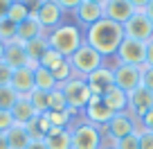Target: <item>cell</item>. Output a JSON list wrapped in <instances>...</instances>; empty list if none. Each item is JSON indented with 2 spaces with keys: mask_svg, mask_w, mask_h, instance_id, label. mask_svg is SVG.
<instances>
[{
  "mask_svg": "<svg viewBox=\"0 0 153 149\" xmlns=\"http://www.w3.org/2000/svg\"><path fill=\"white\" fill-rule=\"evenodd\" d=\"M142 86L153 91V68H149V66L142 68Z\"/></svg>",
  "mask_w": 153,
  "mask_h": 149,
  "instance_id": "obj_38",
  "label": "cell"
},
{
  "mask_svg": "<svg viewBox=\"0 0 153 149\" xmlns=\"http://www.w3.org/2000/svg\"><path fill=\"white\" fill-rule=\"evenodd\" d=\"M18 93L7 84V86H0V111H11L14 104L18 102Z\"/></svg>",
  "mask_w": 153,
  "mask_h": 149,
  "instance_id": "obj_29",
  "label": "cell"
},
{
  "mask_svg": "<svg viewBox=\"0 0 153 149\" xmlns=\"http://www.w3.org/2000/svg\"><path fill=\"white\" fill-rule=\"evenodd\" d=\"M43 34H48V32L38 25L36 14H34V9H32V11H29V18L18 25V41H20V43H27V41H32V39L43 36Z\"/></svg>",
  "mask_w": 153,
  "mask_h": 149,
  "instance_id": "obj_20",
  "label": "cell"
},
{
  "mask_svg": "<svg viewBox=\"0 0 153 149\" xmlns=\"http://www.w3.org/2000/svg\"><path fill=\"white\" fill-rule=\"evenodd\" d=\"M115 149H140V138H137V131L122 140H115Z\"/></svg>",
  "mask_w": 153,
  "mask_h": 149,
  "instance_id": "obj_33",
  "label": "cell"
},
{
  "mask_svg": "<svg viewBox=\"0 0 153 149\" xmlns=\"http://www.w3.org/2000/svg\"><path fill=\"white\" fill-rule=\"evenodd\" d=\"M86 2H95V5H101V7L106 5V0H86Z\"/></svg>",
  "mask_w": 153,
  "mask_h": 149,
  "instance_id": "obj_47",
  "label": "cell"
},
{
  "mask_svg": "<svg viewBox=\"0 0 153 149\" xmlns=\"http://www.w3.org/2000/svg\"><path fill=\"white\" fill-rule=\"evenodd\" d=\"M72 14H74L76 25H79V27H86V29H88L90 25L99 23V20L104 18V7H101V5H95V2H86V0H83V2L76 7Z\"/></svg>",
  "mask_w": 153,
  "mask_h": 149,
  "instance_id": "obj_15",
  "label": "cell"
},
{
  "mask_svg": "<svg viewBox=\"0 0 153 149\" xmlns=\"http://www.w3.org/2000/svg\"><path fill=\"white\" fill-rule=\"evenodd\" d=\"M14 127V118H11L9 111H0V133H7V131Z\"/></svg>",
  "mask_w": 153,
  "mask_h": 149,
  "instance_id": "obj_35",
  "label": "cell"
},
{
  "mask_svg": "<svg viewBox=\"0 0 153 149\" xmlns=\"http://www.w3.org/2000/svg\"><path fill=\"white\" fill-rule=\"evenodd\" d=\"M59 84H56V79H54V75H52V70H48V68H43V66H38V68H34V88H38V91H54Z\"/></svg>",
  "mask_w": 153,
  "mask_h": 149,
  "instance_id": "obj_24",
  "label": "cell"
},
{
  "mask_svg": "<svg viewBox=\"0 0 153 149\" xmlns=\"http://www.w3.org/2000/svg\"><path fill=\"white\" fill-rule=\"evenodd\" d=\"M34 14H36L38 25L50 34L52 29H56L59 25H63V16H65V11H63L54 0H36Z\"/></svg>",
  "mask_w": 153,
  "mask_h": 149,
  "instance_id": "obj_6",
  "label": "cell"
},
{
  "mask_svg": "<svg viewBox=\"0 0 153 149\" xmlns=\"http://www.w3.org/2000/svg\"><path fill=\"white\" fill-rule=\"evenodd\" d=\"M70 136L72 149H101V142H104V131L90 124L88 120H81L74 127H70Z\"/></svg>",
  "mask_w": 153,
  "mask_h": 149,
  "instance_id": "obj_5",
  "label": "cell"
},
{
  "mask_svg": "<svg viewBox=\"0 0 153 149\" xmlns=\"http://www.w3.org/2000/svg\"><path fill=\"white\" fill-rule=\"evenodd\" d=\"M0 41L2 43H14V41H18V25L11 23L9 18L0 20Z\"/></svg>",
  "mask_w": 153,
  "mask_h": 149,
  "instance_id": "obj_28",
  "label": "cell"
},
{
  "mask_svg": "<svg viewBox=\"0 0 153 149\" xmlns=\"http://www.w3.org/2000/svg\"><path fill=\"white\" fill-rule=\"evenodd\" d=\"M25 50H27V57H29V63L27 66L32 68H38V61H41V57H43L45 52L50 50V41H48V34H43V36H38V39H32L25 43Z\"/></svg>",
  "mask_w": 153,
  "mask_h": 149,
  "instance_id": "obj_18",
  "label": "cell"
},
{
  "mask_svg": "<svg viewBox=\"0 0 153 149\" xmlns=\"http://www.w3.org/2000/svg\"><path fill=\"white\" fill-rule=\"evenodd\" d=\"M9 86L14 88L18 95H29V93L34 91V70L29 66L25 68H16L14 72H11V82Z\"/></svg>",
  "mask_w": 153,
  "mask_h": 149,
  "instance_id": "obj_16",
  "label": "cell"
},
{
  "mask_svg": "<svg viewBox=\"0 0 153 149\" xmlns=\"http://www.w3.org/2000/svg\"><path fill=\"white\" fill-rule=\"evenodd\" d=\"M2 61H5L11 70H16V68H25V66L29 63V57H27V50H25V43H20V41L7 43V45H5V57H2Z\"/></svg>",
  "mask_w": 153,
  "mask_h": 149,
  "instance_id": "obj_17",
  "label": "cell"
},
{
  "mask_svg": "<svg viewBox=\"0 0 153 149\" xmlns=\"http://www.w3.org/2000/svg\"><path fill=\"white\" fill-rule=\"evenodd\" d=\"M27 100L32 102L36 115H45V113H50V93L48 91H38V88H34V91L27 95Z\"/></svg>",
  "mask_w": 153,
  "mask_h": 149,
  "instance_id": "obj_26",
  "label": "cell"
},
{
  "mask_svg": "<svg viewBox=\"0 0 153 149\" xmlns=\"http://www.w3.org/2000/svg\"><path fill=\"white\" fill-rule=\"evenodd\" d=\"M65 61V57H61V54L56 52V50H52L50 48L48 52L41 57V61H38V66H43V68H48V70H54V68L59 66V63H63Z\"/></svg>",
  "mask_w": 153,
  "mask_h": 149,
  "instance_id": "obj_31",
  "label": "cell"
},
{
  "mask_svg": "<svg viewBox=\"0 0 153 149\" xmlns=\"http://www.w3.org/2000/svg\"><path fill=\"white\" fill-rule=\"evenodd\" d=\"M68 63H70V68H72V72H74V77H81V79H86L90 72H95L97 68H101L106 63V59L101 57L99 52H97L95 48H90V45L83 41L81 43V48L76 50L72 57H68Z\"/></svg>",
  "mask_w": 153,
  "mask_h": 149,
  "instance_id": "obj_3",
  "label": "cell"
},
{
  "mask_svg": "<svg viewBox=\"0 0 153 149\" xmlns=\"http://www.w3.org/2000/svg\"><path fill=\"white\" fill-rule=\"evenodd\" d=\"M137 129H140V122L131 115L128 111H124V113H115L113 120L101 131H104L106 138H110V140H122V138H126V136L135 133Z\"/></svg>",
  "mask_w": 153,
  "mask_h": 149,
  "instance_id": "obj_8",
  "label": "cell"
},
{
  "mask_svg": "<svg viewBox=\"0 0 153 149\" xmlns=\"http://www.w3.org/2000/svg\"><path fill=\"white\" fill-rule=\"evenodd\" d=\"M9 113H11V118H14V124H20V127H25L27 122H32V118L36 115V111H34L32 102L27 100V95H20L18 102L14 104V109H11Z\"/></svg>",
  "mask_w": 153,
  "mask_h": 149,
  "instance_id": "obj_19",
  "label": "cell"
},
{
  "mask_svg": "<svg viewBox=\"0 0 153 149\" xmlns=\"http://www.w3.org/2000/svg\"><path fill=\"white\" fill-rule=\"evenodd\" d=\"M29 2L27 0H14L11 2V7H9V11H7V18L11 20V23H16V25H20V23H25V20L29 18Z\"/></svg>",
  "mask_w": 153,
  "mask_h": 149,
  "instance_id": "obj_27",
  "label": "cell"
},
{
  "mask_svg": "<svg viewBox=\"0 0 153 149\" xmlns=\"http://www.w3.org/2000/svg\"><path fill=\"white\" fill-rule=\"evenodd\" d=\"M144 14H146V18L151 20V25H153V0L146 5V9H144Z\"/></svg>",
  "mask_w": 153,
  "mask_h": 149,
  "instance_id": "obj_44",
  "label": "cell"
},
{
  "mask_svg": "<svg viewBox=\"0 0 153 149\" xmlns=\"http://www.w3.org/2000/svg\"><path fill=\"white\" fill-rule=\"evenodd\" d=\"M59 88H61L63 97H65V102H68L70 113H74V111H83L88 106V102H90V97H92L86 79H81V77H70L68 82L59 84Z\"/></svg>",
  "mask_w": 153,
  "mask_h": 149,
  "instance_id": "obj_4",
  "label": "cell"
},
{
  "mask_svg": "<svg viewBox=\"0 0 153 149\" xmlns=\"http://www.w3.org/2000/svg\"><path fill=\"white\" fill-rule=\"evenodd\" d=\"M0 149H9V142H7V136L0 133Z\"/></svg>",
  "mask_w": 153,
  "mask_h": 149,
  "instance_id": "obj_45",
  "label": "cell"
},
{
  "mask_svg": "<svg viewBox=\"0 0 153 149\" xmlns=\"http://www.w3.org/2000/svg\"><path fill=\"white\" fill-rule=\"evenodd\" d=\"M48 41H50V48L56 50L61 57L68 59L81 48L83 32H81V27L74 25V23H63V25H59L56 29H52V32L48 34Z\"/></svg>",
  "mask_w": 153,
  "mask_h": 149,
  "instance_id": "obj_2",
  "label": "cell"
},
{
  "mask_svg": "<svg viewBox=\"0 0 153 149\" xmlns=\"http://www.w3.org/2000/svg\"><path fill=\"white\" fill-rule=\"evenodd\" d=\"M104 102L115 111V113H124V111L128 109V93H124L122 88L113 86V88H108V91H106Z\"/></svg>",
  "mask_w": 153,
  "mask_h": 149,
  "instance_id": "obj_23",
  "label": "cell"
},
{
  "mask_svg": "<svg viewBox=\"0 0 153 149\" xmlns=\"http://www.w3.org/2000/svg\"><path fill=\"white\" fill-rule=\"evenodd\" d=\"M11 72L14 70H11L5 61H0V86H7V84L11 82Z\"/></svg>",
  "mask_w": 153,
  "mask_h": 149,
  "instance_id": "obj_36",
  "label": "cell"
},
{
  "mask_svg": "<svg viewBox=\"0 0 153 149\" xmlns=\"http://www.w3.org/2000/svg\"><path fill=\"white\" fill-rule=\"evenodd\" d=\"M52 75H54V79H56V84H63V82H68L70 77H74V72H72V68H70V63H68V59L54 68Z\"/></svg>",
  "mask_w": 153,
  "mask_h": 149,
  "instance_id": "obj_32",
  "label": "cell"
},
{
  "mask_svg": "<svg viewBox=\"0 0 153 149\" xmlns=\"http://www.w3.org/2000/svg\"><path fill=\"white\" fill-rule=\"evenodd\" d=\"M140 127H142V129H146V131H151L153 133V109L149 111L146 115L142 118V120H140Z\"/></svg>",
  "mask_w": 153,
  "mask_h": 149,
  "instance_id": "obj_39",
  "label": "cell"
},
{
  "mask_svg": "<svg viewBox=\"0 0 153 149\" xmlns=\"http://www.w3.org/2000/svg\"><path fill=\"white\" fill-rule=\"evenodd\" d=\"M5 136H7V142H9V149H27V145L32 142L25 127H20V124H14Z\"/></svg>",
  "mask_w": 153,
  "mask_h": 149,
  "instance_id": "obj_25",
  "label": "cell"
},
{
  "mask_svg": "<svg viewBox=\"0 0 153 149\" xmlns=\"http://www.w3.org/2000/svg\"><path fill=\"white\" fill-rule=\"evenodd\" d=\"M128 2L133 5V9H135V11H144V9H146V5L151 2V0H128Z\"/></svg>",
  "mask_w": 153,
  "mask_h": 149,
  "instance_id": "obj_42",
  "label": "cell"
},
{
  "mask_svg": "<svg viewBox=\"0 0 153 149\" xmlns=\"http://www.w3.org/2000/svg\"><path fill=\"white\" fill-rule=\"evenodd\" d=\"M25 131H27V136L32 140H45V136L52 131V124H50V120H48V113H45V115H34L32 122L25 124Z\"/></svg>",
  "mask_w": 153,
  "mask_h": 149,
  "instance_id": "obj_21",
  "label": "cell"
},
{
  "mask_svg": "<svg viewBox=\"0 0 153 149\" xmlns=\"http://www.w3.org/2000/svg\"><path fill=\"white\" fill-rule=\"evenodd\" d=\"M54 2H56V5L61 7V9L65 11V14H68V11H70V14H72V11H74L76 7L81 5L83 0H54Z\"/></svg>",
  "mask_w": 153,
  "mask_h": 149,
  "instance_id": "obj_37",
  "label": "cell"
},
{
  "mask_svg": "<svg viewBox=\"0 0 153 149\" xmlns=\"http://www.w3.org/2000/svg\"><path fill=\"white\" fill-rule=\"evenodd\" d=\"M27 149H48V145H45L43 140H32V142L27 145Z\"/></svg>",
  "mask_w": 153,
  "mask_h": 149,
  "instance_id": "obj_43",
  "label": "cell"
},
{
  "mask_svg": "<svg viewBox=\"0 0 153 149\" xmlns=\"http://www.w3.org/2000/svg\"><path fill=\"white\" fill-rule=\"evenodd\" d=\"M115 61H117V63H126V66L144 68V63H146V43L126 39V36H124L122 45L117 48V52H115Z\"/></svg>",
  "mask_w": 153,
  "mask_h": 149,
  "instance_id": "obj_7",
  "label": "cell"
},
{
  "mask_svg": "<svg viewBox=\"0 0 153 149\" xmlns=\"http://www.w3.org/2000/svg\"><path fill=\"white\" fill-rule=\"evenodd\" d=\"M2 57H5V43L0 41V61H2Z\"/></svg>",
  "mask_w": 153,
  "mask_h": 149,
  "instance_id": "obj_46",
  "label": "cell"
},
{
  "mask_svg": "<svg viewBox=\"0 0 153 149\" xmlns=\"http://www.w3.org/2000/svg\"><path fill=\"white\" fill-rule=\"evenodd\" d=\"M11 2H14V0H0V20L7 18V11H9Z\"/></svg>",
  "mask_w": 153,
  "mask_h": 149,
  "instance_id": "obj_40",
  "label": "cell"
},
{
  "mask_svg": "<svg viewBox=\"0 0 153 149\" xmlns=\"http://www.w3.org/2000/svg\"><path fill=\"white\" fill-rule=\"evenodd\" d=\"M83 41H86L90 48H95L101 57H115L117 48L124 41V27L108 18H101L99 23L90 25L83 34Z\"/></svg>",
  "mask_w": 153,
  "mask_h": 149,
  "instance_id": "obj_1",
  "label": "cell"
},
{
  "mask_svg": "<svg viewBox=\"0 0 153 149\" xmlns=\"http://www.w3.org/2000/svg\"><path fill=\"white\" fill-rule=\"evenodd\" d=\"M137 138H140V149H153V133L140 127L137 129Z\"/></svg>",
  "mask_w": 153,
  "mask_h": 149,
  "instance_id": "obj_34",
  "label": "cell"
},
{
  "mask_svg": "<svg viewBox=\"0 0 153 149\" xmlns=\"http://www.w3.org/2000/svg\"><path fill=\"white\" fill-rule=\"evenodd\" d=\"M151 109H153V91H149V88H144V86H137L135 91L128 93V109L126 111H128L137 122L142 120Z\"/></svg>",
  "mask_w": 153,
  "mask_h": 149,
  "instance_id": "obj_12",
  "label": "cell"
},
{
  "mask_svg": "<svg viewBox=\"0 0 153 149\" xmlns=\"http://www.w3.org/2000/svg\"><path fill=\"white\" fill-rule=\"evenodd\" d=\"M115 86L122 88L124 93L135 91L137 86H142V68L140 66H126V63H115Z\"/></svg>",
  "mask_w": 153,
  "mask_h": 149,
  "instance_id": "obj_10",
  "label": "cell"
},
{
  "mask_svg": "<svg viewBox=\"0 0 153 149\" xmlns=\"http://www.w3.org/2000/svg\"><path fill=\"white\" fill-rule=\"evenodd\" d=\"M48 145V149H72V136L70 127L68 129H52L43 140Z\"/></svg>",
  "mask_w": 153,
  "mask_h": 149,
  "instance_id": "obj_22",
  "label": "cell"
},
{
  "mask_svg": "<svg viewBox=\"0 0 153 149\" xmlns=\"http://www.w3.org/2000/svg\"><path fill=\"white\" fill-rule=\"evenodd\" d=\"M133 14H135V9L128 0H106V5H104V18L113 20V23L122 25V27Z\"/></svg>",
  "mask_w": 153,
  "mask_h": 149,
  "instance_id": "obj_14",
  "label": "cell"
},
{
  "mask_svg": "<svg viewBox=\"0 0 153 149\" xmlns=\"http://www.w3.org/2000/svg\"><path fill=\"white\" fill-rule=\"evenodd\" d=\"M83 113H86V120L90 122V124L99 127V129H104L115 115V111L104 102V97H97V95L90 97V102H88V106L83 109Z\"/></svg>",
  "mask_w": 153,
  "mask_h": 149,
  "instance_id": "obj_11",
  "label": "cell"
},
{
  "mask_svg": "<svg viewBox=\"0 0 153 149\" xmlns=\"http://www.w3.org/2000/svg\"><path fill=\"white\" fill-rule=\"evenodd\" d=\"M124 36L126 39H133V41H142V43H149L153 39V25L146 18L144 11H135L124 23Z\"/></svg>",
  "mask_w": 153,
  "mask_h": 149,
  "instance_id": "obj_9",
  "label": "cell"
},
{
  "mask_svg": "<svg viewBox=\"0 0 153 149\" xmlns=\"http://www.w3.org/2000/svg\"><path fill=\"white\" fill-rule=\"evenodd\" d=\"M144 66L153 68V39L146 43V63H144Z\"/></svg>",
  "mask_w": 153,
  "mask_h": 149,
  "instance_id": "obj_41",
  "label": "cell"
},
{
  "mask_svg": "<svg viewBox=\"0 0 153 149\" xmlns=\"http://www.w3.org/2000/svg\"><path fill=\"white\" fill-rule=\"evenodd\" d=\"M65 111H70L68 109V102L63 97L61 88L56 86L54 91H50V113H65Z\"/></svg>",
  "mask_w": 153,
  "mask_h": 149,
  "instance_id": "obj_30",
  "label": "cell"
},
{
  "mask_svg": "<svg viewBox=\"0 0 153 149\" xmlns=\"http://www.w3.org/2000/svg\"><path fill=\"white\" fill-rule=\"evenodd\" d=\"M86 84H88V88H90L92 95L104 97L106 91L115 86V72H113V66H106V63H104L101 68H97L95 72H90V75L86 77Z\"/></svg>",
  "mask_w": 153,
  "mask_h": 149,
  "instance_id": "obj_13",
  "label": "cell"
}]
</instances>
